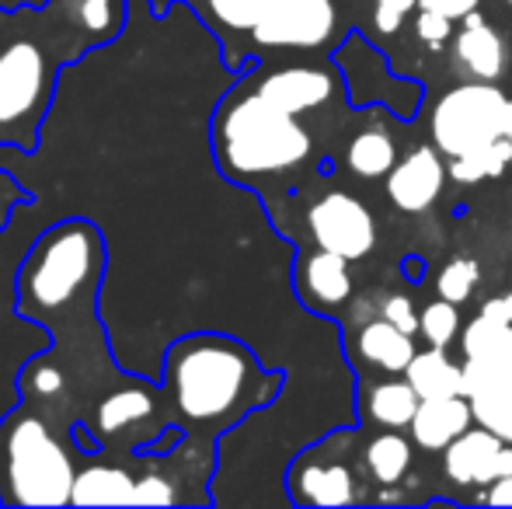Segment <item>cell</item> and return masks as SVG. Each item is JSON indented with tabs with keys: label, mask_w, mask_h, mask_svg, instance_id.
<instances>
[{
	"label": "cell",
	"mask_w": 512,
	"mask_h": 509,
	"mask_svg": "<svg viewBox=\"0 0 512 509\" xmlns=\"http://www.w3.org/2000/svg\"><path fill=\"white\" fill-rule=\"evenodd\" d=\"M506 4H509V7H512V0H506Z\"/></svg>",
	"instance_id": "obj_37"
},
{
	"label": "cell",
	"mask_w": 512,
	"mask_h": 509,
	"mask_svg": "<svg viewBox=\"0 0 512 509\" xmlns=\"http://www.w3.org/2000/svg\"><path fill=\"white\" fill-rule=\"evenodd\" d=\"M356 0H276L262 25L255 28L248 60H276V56H324L335 53L352 28Z\"/></svg>",
	"instance_id": "obj_6"
},
{
	"label": "cell",
	"mask_w": 512,
	"mask_h": 509,
	"mask_svg": "<svg viewBox=\"0 0 512 509\" xmlns=\"http://www.w3.org/2000/svg\"><path fill=\"white\" fill-rule=\"evenodd\" d=\"M331 60L338 63L345 77V98H349L352 109H363V105H387L401 123H411L418 116V105H422V84L398 77L391 70L384 53L370 46L363 35L349 32V39L331 53Z\"/></svg>",
	"instance_id": "obj_8"
},
{
	"label": "cell",
	"mask_w": 512,
	"mask_h": 509,
	"mask_svg": "<svg viewBox=\"0 0 512 509\" xmlns=\"http://www.w3.org/2000/svg\"><path fill=\"white\" fill-rule=\"evenodd\" d=\"M512 126V98L495 81H474L446 91L432 105L429 129L439 154L464 157L492 147L495 140L509 136Z\"/></svg>",
	"instance_id": "obj_7"
},
{
	"label": "cell",
	"mask_w": 512,
	"mask_h": 509,
	"mask_svg": "<svg viewBox=\"0 0 512 509\" xmlns=\"http://www.w3.org/2000/svg\"><path fill=\"white\" fill-rule=\"evenodd\" d=\"M478 157H481V164H485V175L499 178L502 171L512 164V140H509V136H502V140H495L492 147L478 150Z\"/></svg>",
	"instance_id": "obj_31"
},
{
	"label": "cell",
	"mask_w": 512,
	"mask_h": 509,
	"mask_svg": "<svg viewBox=\"0 0 512 509\" xmlns=\"http://www.w3.org/2000/svg\"><path fill=\"white\" fill-rule=\"evenodd\" d=\"M450 32H453V18H446V14H439V11H425V7H418L415 35L425 42V46L439 49L446 39H450Z\"/></svg>",
	"instance_id": "obj_29"
},
{
	"label": "cell",
	"mask_w": 512,
	"mask_h": 509,
	"mask_svg": "<svg viewBox=\"0 0 512 509\" xmlns=\"http://www.w3.org/2000/svg\"><path fill=\"white\" fill-rule=\"evenodd\" d=\"M509 140H512V126H509Z\"/></svg>",
	"instance_id": "obj_36"
},
{
	"label": "cell",
	"mask_w": 512,
	"mask_h": 509,
	"mask_svg": "<svg viewBox=\"0 0 512 509\" xmlns=\"http://www.w3.org/2000/svg\"><path fill=\"white\" fill-rule=\"evenodd\" d=\"M457 60L464 63V70L474 81H499L506 74V42L481 11H471L460 21Z\"/></svg>",
	"instance_id": "obj_18"
},
{
	"label": "cell",
	"mask_w": 512,
	"mask_h": 509,
	"mask_svg": "<svg viewBox=\"0 0 512 509\" xmlns=\"http://www.w3.org/2000/svg\"><path fill=\"white\" fill-rule=\"evenodd\" d=\"M293 293H297L304 311L317 314V318H335L338 307L352 297L349 258L324 252V248L297 258V265H293Z\"/></svg>",
	"instance_id": "obj_13"
},
{
	"label": "cell",
	"mask_w": 512,
	"mask_h": 509,
	"mask_svg": "<svg viewBox=\"0 0 512 509\" xmlns=\"http://www.w3.org/2000/svg\"><path fill=\"white\" fill-rule=\"evenodd\" d=\"M411 11H418V0H373V28L380 35H398Z\"/></svg>",
	"instance_id": "obj_28"
},
{
	"label": "cell",
	"mask_w": 512,
	"mask_h": 509,
	"mask_svg": "<svg viewBox=\"0 0 512 509\" xmlns=\"http://www.w3.org/2000/svg\"><path fill=\"white\" fill-rule=\"evenodd\" d=\"M286 496L293 506H352L356 503V478L345 464L324 461L321 443L293 454L286 468Z\"/></svg>",
	"instance_id": "obj_12"
},
{
	"label": "cell",
	"mask_w": 512,
	"mask_h": 509,
	"mask_svg": "<svg viewBox=\"0 0 512 509\" xmlns=\"http://www.w3.org/2000/svg\"><path fill=\"white\" fill-rule=\"evenodd\" d=\"M161 384L171 419L185 436L216 447L244 419L283 398L286 370H269L248 342L220 332H196L171 342Z\"/></svg>",
	"instance_id": "obj_2"
},
{
	"label": "cell",
	"mask_w": 512,
	"mask_h": 509,
	"mask_svg": "<svg viewBox=\"0 0 512 509\" xmlns=\"http://www.w3.org/2000/svg\"><path fill=\"white\" fill-rule=\"evenodd\" d=\"M147 7L154 18H164L171 7H189L220 46L223 67L230 74H244L251 67V35L262 25L265 14L276 7V0H147Z\"/></svg>",
	"instance_id": "obj_9"
},
{
	"label": "cell",
	"mask_w": 512,
	"mask_h": 509,
	"mask_svg": "<svg viewBox=\"0 0 512 509\" xmlns=\"http://www.w3.org/2000/svg\"><path fill=\"white\" fill-rule=\"evenodd\" d=\"M474 426V408L467 394H443V398H422L415 419H411V440L429 454H443L460 433Z\"/></svg>",
	"instance_id": "obj_16"
},
{
	"label": "cell",
	"mask_w": 512,
	"mask_h": 509,
	"mask_svg": "<svg viewBox=\"0 0 512 509\" xmlns=\"http://www.w3.org/2000/svg\"><path fill=\"white\" fill-rule=\"evenodd\" d=\"M481 499H485L488 506H512V475H502V478H495L492 485H485Z\"/></svg>",
	"instance_id": "obj_33"
},
{
	"label": "cell",
	"mask_w": 512,
	"mask_h": 509,
	"mask_svg": "<svg viewBox=\"0 0 512 509\" xmlns=\"http://www.w3.org/2000/svg\"><path fill=\"white\" fill-rule=\"evenodd\" d=\"M502 447H506V440L495 436L492 429L471 426L443 450V468L457 485H492L499 478Z\"/></svg>",
	"instance_id": "obj_17"
},
{
	"label": "cell",
	"mask_w": 512,
	"mask_h": 509,
	"mask_svg": "<svg viewBox=\"0 0 512 509\" xmlns=\"http://www.w3.org/2000/svg\"><path fill=\"white\" fill-rule=\"evenodd\" d=\"M251 84L262 91L265 98H272L276 105H283L293 116L304 112H317L331 102L335 95L345 91V77L338 70V63H297V60H258L255 67L244 70Z\"/></svg>",
	"instance_id": "obj_10"
},
{
	"label": "cell",
	"mask_w": 512,
	"mask_h": 509,
	"mask_svg": "<svg viewBox=\"0 0 512 509\" xmlns=\"http://www.w3.org/2000/svg\"><path fill=\"white\" fill-rule=\"evenodd\" d=\"M405 377L415 384L422 398H443V394H464V363H453L443 346H429L415 353Z\"/></svg>",
	"instance_id": "obj_21"
},
{
	"label": "cell",
	"mask_w": 512,
	"mask_h": 509,
	"mask_svg": "<svg viewBox=\"0 0 512 509\" xmlns=\"http://www.w3.org/2000/svg\"><path fill=\"white\" fill-rule=\"evenodd\" d=\"M422 262H418V258H408V262H405V276L408 279H422Z\"/></svg>",
	"instance_id": "obj_35"
},
{
	"label": "cell",
	"mask_w": 512,
	"mask_h": 509,
	"mask_svg": "<svg viewBox=\"0 0 512 509\" xmlns=\"http://www.w3.org/2000/svg\"><path fill=\"white\" fill-rule=\"evenodd\" d=\"M32 203V192L25 189V185L18 182V178L11 175V171L0 164V234L11 227L14 213L21 210V206Z\"/></svg>",
	"instance_id": "obj_27"
},
{
	"label": "cell",
	"mask_w": 512,
	"mask_h": 509,
	"mask_svg": "<svg viewBox=\"0 0 512 509\" xmlns=\"http://www.w3.org/2000/svg\"><path fill=\"white\" fill-rule=\"evenodd\" d=\"M418 335H422L429 346H450L453 339L460 335V311L453 300H432L425 304L422 311V321H418Z\"/></svg>",
	"instance_id": "obj_25"
},
{
	"label": "cell",
	"mask_w": 512,
	"mask_h": 509,
	"mask_svg": "<svg viewBox=\"0 0 512 509\" xmlns=\"http://www.w3.org/2000/svg\"><path fill=\"white\" fill-rule=\"evenodd\" d=\"M478 4L481 0H418V7H425V11H439L453 21H464L471 11H478Z\"/></svg>",
	"instance_id": "obj_32"
},
{
	"label": "cell",
	"mask_w": 512,
	"mask_h": 509,
	"mask_svg": "<svg viewBox=\"0 0 512 509\" xmlns=\"http://www.w3.org/2000/svg\"><path fill=\"white\" fill-rule=\"evenodd\" d=\"M359 353L370 363H377L384 374H405L408 363L415 360V335L401 332L394 321L380 318L359 332Z\"/></svg>",
	"instance_id": "obj_20"
},
{
	"label": "cell",
	"mask_w": 512,
	"mask_h": 509,
	"mask_svg": "<svg viewBox=\"0 0 512 509\" xmlns=\"http://www.w3.org/2000/svg\"><path fill=\"white\" fill-rule=\"evenodd\" d=\"M464 346V370L467 374L512 381V321L478 314L460 335Z\"/></svg>",
	"instance_id": "obj_15"
},
{
	"label": "cell",
	"mask_w": 512,
	"mask_h": 509,
	"mask_svg": "<svg viewBox=\"0 0 512 509\" xmlns=\"http://www.w3.org/2000/svg\"><path fill=\"white\" fill-rule=\"evenodd\" d=\"M46 0H0V11H18V7H39Z\"/></svg>",
	"instance_id": "obj_34"
},
{
	"label": "cell",
	"mask_w": 512,
	"mask_h": 509,
	"mask_svg": "<svg viewBox=\"0 0 512 509\" xmlns=\"http://www.w3.org/2000/svg\"><path fill=\"white\" fill-rule=\"evenodd\" d=\"M464 394L474 408V422L512 443V381H495V377L464 370Z\"/></svg>",
	"instance_id": "obj_19"
},
{
	"label": "cell",
	"mask_w": 512,
	"mask_h": 509,
	"mask_svg": "<svg viewBox=\"0 0 512 509\" xmlns=\"http://www.w3.org/2000/svg\"><path fill=\"white\" fill-rule=\"evenodd\" d=\"M384 318L394 321L401 332L418 335V321H422V314L415 311L411 297H405V293H394V297H387V304H384Z\"/></svg>",
	"instance_id": "obj_30"
},
{
	"label": "cell",
	"mask_w": 512,
	"mask_h": 509,
	"mask_svg": "<svg viewBox=\"0 0 512 509\" xmlns=\"http://www.w3.org/2000/svg\"><path fill=\"white\" fill-rule=\"evenodd\" d=\"M105 258V238L91 220L70 217L42 231L14 276L18 314L32 325H42L56 311L102 297Z\"/></svg>",
	"instance_id": "obj_4"
},
{
	"label": "cell",
	"mask_w": 512,
	"mask_h": 509,
	"mask_svg": "<svg viewBox=\"0 0 512 509\" xmlns=\"http://www.w3.org/2000/svg\"><path fill=\"white\" fill-rule=\"evenodd\" d=\"M418 405H422V394L415 391V384H411L408 377L398 381V374H394V381H384V384L373 387L370 398H366L363 415L384 429H408L418 412Z\"/></svg>",
	"instance_id": "obj_22"
},
{
	"label": "cell",
	"mask_w": 512,
	"mask_h": 509,
	"mask_svg": "<svg viewBox=\"0 0 512 509\" xmlns=\"http://www.w3.org/2000/svg\"><path fill=\"white\" fill-rule=\"evenodd\" d=\"M122 28L126 0H46L0 11V147L35 154L60 70L115 42Z\"/></svg>",
	"instance_id": "obj_1"
},
{
	"label": "cell",
	"mask_w": 512,
	"mask_h": 509,
	"mask_svg": "<svg viewBox=\"0 0 512 509\" xmlns=\"http://www.w3.org/2000/svg\"><path fill=\"white\" fill-rule=\"evenodd\" d=\"M310 241L324 252H335L349 262L366 258L377 248V220L349 192H328L307 210Z\"/></svg>",
	"instance_id": "obj_11"
},
{
	"label": "cell",
	"mask_w": 512,
	"mask_h": 509,
	"mask_svg": "<svg viewBox=\"0 0 512 509\" xmlns=\"http://www.w3.org/2000/svg\"><path fill=\"white\" fill-rule=\"evenodd\" d=\"M345 161H349L352 175L370 178V182H373V178L391 175V168L398 164V147H394V140H391V133H387V129L370 126V129H363L359 136H352Z\"/></svg>",
	"instance_id": "obj_23"
},
{
	"label": "cell",
	"mask_w": 512,
	"mask_h": 509,
	"mask_svg": "<svg viewBox=\"0 0 512 509\" xmlns=\"http://www.w3.org/2000/svg\"><path fill=\"white\" fill-rule=\"evenodd\" d=\"M209 150L227 182L255 192L265 182L297 175L314 154V136L300 116L237 74L209 119Z\"/></svg>",
	"instance_id": "obj_3"
},
{
	"label": "cell",
	"mask_w": 512,
	"mask_h": 509,
	"mask_svg": "<svg viewBox=\"0 0 512 509\" xmlns=\"http://www.w3.org/2000/svg\"><path fill=\"white\" fill-rule=\"evenodd\" d=\"M446 164L439 147H415L405 161H398L387 175V196L401 213H425L439 199L446 185Z\"/></svg>",
	"instance_id": "obj_14"
},
{
	"label": "cell",
	"mask_w": 512,
	"mask_h": 509,
	"mask_svg": "<svg viewBox=\"0 0 512 509\" xmlns=\"http://www.w3.org/2000/svg\"><path fill=\"white\" fill-rule=\"evenodd\" d=\"M81 450L28 401L0 419V506H70Z\"/></svg>",
	"instance_id": "obj_5"
},
{
	"label": "cell",
	"mask_w": 512,
	"mask_h": 509,
	"mask_svg": "<svg viewBox=\"0 0 512 509\" xmlns=\"http://www.w3.org/2000/svg\"><path fill=\"white\" fill-rule=\"evenodd\" d=\"M478 279H481V265L474 262V258H453V262H446L443 272H439L436 293L443 300H453V304L460 307L464 300H471Z\"/></svg>",
	"instance_id": "obj_26"
},
{
	"label": "cell",
	"mask_w": 512,
	"mask_h": 509,
	"mask_svg": "<svg viewBox=\"0 0 512 509\" xmlns=\"http://www.w3.org/2000/svg\"><path fill=\"white\" fill-rule=\"evenodd\" d=\"M366 468L380 485H398L411 468V443L401 436V429L373 436L366 447Z\"/></svg>",
	"instance_id": "obj_24"
}]
</instances>
